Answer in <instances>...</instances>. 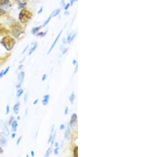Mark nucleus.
Returning <instances> with one entry per match:
<instances>
[{
	"label": "nucleus",
	"mask_w": 159,
	"mask_h": 157,
	"mask_svg": "<svg viewBox=\"0 0 159 157\" xmlns=\"http://www.w3.org/2000/svg\"><path fill=\"white\" fill-rule=\"evenodd\" d=\"M1 43L7 50H11L15 44V41L9 37H6L1 40Z\"/></svg>",
	"instance_id": "nucleus-1"
},
{
	"label": "nucleus",
	"mask_w": 159,
	"mask_h": 157,
	"mask_svg": "<svg viewBox=\"0 0 159 157\" xmlns=\"http://www.w3.org/2000/svg\"><path fill=\"white\" fill-rule=\"evenodd\" d=\"M61 33H60L59 35H58V36H57V37L56 38V39H55V41H54V43H53V44H52V47H51V48L49 49V51L48 52V53H47V54H49L51 51H52V49H53V48L54 47V46H55V44H56V43H57V41H58V39H59V36H60V35H61Z\"/></svg>",
	"instance_id": "nucleus-10"
},
{
	"label": "nucleus",
	"mask_w": 159,
	"mask_h": 157,
	"mask_svg": "<svg viewBox=\"0 0 159 157\" xmlns=\"http://www.w3.org/2000/svg\"><path fill=\"white\" fill-rule=\"evenodd\" d=\"M11 6V3L9 0H0V6L3 7H8Z\"/></svg>",
	"instance_id": "nucleus-5"
},
{
	"label": "nucleus",
	"mask_w": 159,
	"mask_h": 157,
	"mask_svg": "<svg viewBox=\"0 0 159 157\" xmlns=\"http://www.w3.org/2000/svg\"><path fill=\"white\" fill-rule=\"evenodd\" d=\"M23 89L22 88H19V89H18L17 92V97H20L22 95V94L23 93Z\"/></svg>",
	"instance_id": "nucleus-14"
},
{
	"label": "nucleus",
	"mask_w": 159,
	"mask_h": 157,
	"mask_svg": "<svg viewBox=\"0 0 159 157\" xmlns=\"http://www.w3.org/2000/svg\"><path fill=\"white\" fill-rule=\"evenodd\" d=\"M4 152V150H3V149L1 148V147H0V154H3Z\"/></svg>",
	"instance_id": "nucleus-35"
},
{
	"label": "nucleus",
	"mask_w": 159,
	"mask_h": 157,
	"mask_svg": "<svg viewBox=\"0 0 159 157\" xmlns=\"http://www.w3.org/2000/svg\"><path fill=\"white\" fill-rule=\"evenodd\" d=\"M70 134V129H69V123L68 124V127L65 132V134H64V138L65 139H67L69 136Z\"/></svg>",
	"instance_id": "nucleus-12"
},
{
	"label": "nucleus",
	"mask_w": 159,
	"mask_h": 157,
	"mask_svg": "<svg viewBox=\"0 0 159 157\" xmlns=\"http://www.w3.org/2000/svg\"><path fill=\"white\" fill-rule=\"evenodd\" d=\"M0 127L2 129L3 134L6 137H9L10 134L9 130L3 120H0Z\"/></svg>",
	"instance_id": "nucleus-3"
},
{
	"label": "nucleus",
	"mask_w": 159,
	"mask_h": 157,
	"mask_svg": "<svg viewBox=\"0 0 159 157\" xmlns=\"http://www.w3.org/2000/svg\"><path fill=\"white\" fill-rule=\"evenodd\" d=\"M64 128H65V125H64V124H61L60 127H59V129H60L61 130H63L64 129Z\"/></svg>",
	"instance_id": "nucleus-31"
},
{
	"label": "nucleus",
	"mask_w": 159,
	"mask_h": 157,
	"mask_svg": "<svg viewBox=\"0 0 159 157\" xmlns=\"http://www.w3.org/2000/svg\"><path fill=\"white\" fill-rule=\"evenodd\" d=\"M77 69H78V64H76L75 68V70H74V73H76L77 72Z\"/></svg>",
	"instance_id": "nucleus-32"
},
{
	"label": "nucleus",
	"mask_w": 159,
	"mask_h": 157,
	"mask_svg": "<svg viewBox=\"0 0 159 157\" xmlns=\"http://www.w3.org/2000/svg\"><path fill=\"white\" fill-rule=\"evenodd\" d=\"M58 142H55V147H58Z\"/></svg>",
	"instance_id": "nucleus-40"
},
{
	"label": "nucleus",
	"mask_w": 159,
	"mask_h": 157,
	"mask_svg": "<svg viewBox=\"0 0 159 157\" xmlns=\"http://www.w3.org/2000/svg\"><path fill=\"white\" fill-rule=\"evenodd\" d=\"M25 73L24 72H20L18 75V80L19 81V83H22L23 82L24 79H25Z\"/></svg>",
	"instance_id": "nucleus-7"
},
{
	"label": "nucleus",
	"mask_w": 159,
	"mask_h": 157,
	"mask_svg": "<svg viewBox=\"0 0 159 157\" xmlns=\"http://www.w3.org/2000/svg\"><path fill=\"white\" fill-rule=\"evenodd\" d=\"M53 133H51V134H50L49 137V138H48V143H51V141L52 139V137H53Z\"/></svg>",
	"instance_id": "nucleus-24"
},
{
	"label": "nucleus",
	"mask_w": 159,
	"mask_h": 157,
	"mask_svg": "<svg viewBox=\"0 0 159 157\" xmlns=\"http://www.w3.org/2000/svg\"><path fill=\"white\" fill-rule=\"evenodd\" d=\"M58 150H59L58 147H56V148L54 150V153L55 155H57L58 154Z\"/></svg>",
	"instance_id": "nucleus-18"
},
{
	"label": "nucleus",
	"mask_w": 159,
	"mask_h": 157,
	"mask_svg": "<svg viewBox=\"0 0 159 157\" xmlns=\"http://www.w3.org/2000/svg\"><path fill=\"white\" fill-rule=\"evenodd\" d=\"M10 68V66H7L6 68V69L4 70H3V75H5L8 73V72H9Z\"/></svg>",
	"instance_id": "nucleus-20"
},
{
	"label": "nucleus",
	"mask_w": 159,
	"mask_h": 157,
	"mask_svg": "<svg viewBox=\"0 0 159 157\" xmlns=\"http://www.w3.org/2000/svg\"><path fill=\"white\" fill-rule=\"evenodd\" d=\"M37 45H38V44H37V43H35L34 44V46H33V48H32L31 49V50H30V51H29V55H30L31 54L33 53L35 51V50L36 49L37 47Z\"/></svg>",
	"instance_id": "nucleus-13"
},
{
	"label": "nucleus",
	"mask_w": 159,
	"mask_h": 157,
	"mask_svg": "<svg viewBox=\"0 0 159 157\" xmlns=\"http://www.w3.org/2000/svg\"><path fill=\"white\" fill-rule=\"evenodd\" d=\"M77 152H78V147H75L73 149V155L74 156H77L78 155Z\"/></svg>",
	"instance_id": "nucleus-15"
},
{
	"label": "nucleus",
	"mask_w": 159,
	"mask_h": 157,
	"mask_svg": "<svg viewBox=\"0 0 159 157\" xmlns=\"http://www.w3.org/2000/svg\"><path fill=\"white\" fill-rule=\"evenodd\" d=\"M26 156H27V157H29V154H26Z\"/></svg>",
	"instance_id": "nucleus-44"
},
{
	"label": "nucleus",
	"mask_w": 159,
	"mask_h": 157,
	"mask_svg": "<svg viewBox=\"0 0 159 157\" xmlns=\"http://www.w3.org/2000/svg\"><path fill=\"white\" fill-rule=\"evenodd\" d=\"M38 101H39V99H36V100H34V102H33V104L34 105H36V104H37V103L38 102Z\"/></svg>",
	"instance_id": "nucleus-34"
},
{
	"label": "nucleus",
	"mask_w": 159,
	"mask_h": 157,
	"mask_svg": "<svg viewBox=\"0 0 159 157\" xmlns=\"http://www.w3.org/2000/svg\"><path fill=\"white\" fill-rule=\"evenodd\" d=\"M20 103L19 102H17L15 104V105L13 106V111L15 114H18L19 112V108H20Z\"/></svg>",
	"instance_id": "nucleus-8"
},
{
	"label": "nucleus",
	"mask_w": 159,
	"mask_h": 157,
	"mask_svg": "<svg viewBox=\"0 0 159 157\" xmlns=\"http://www.w3.org/2000/svg\"><path fill=\"white\" fill-rule=\"evenodd\" d=\"M4 136V135L0 136V144L2 147H5L7 144V140Z\"/></svg>",
	"instance_id": "nucleus-6"
},
{
	"label": "nucleus",
	"mask_w": 159,
	"mask_h": 157,
	"mask_svg": "<svg viewBox=\"0 0 159 157\" xmlns=\"http://www.w3.org/2000/svg\"><path fill=\"white\" fill-rule=\"evenodd\" d=\"M55 135H56V133L54 132V133L53 135V137H52V140L51 141V147L53 146V143H54V140H55Z\"/></svg>",
	"instance_id": "nucleus-19"
},
{
	"label": "nucleus",
	"mask_w": 159,
	"mask_h": 157,
	"mask_svg": "<svg viewBox=\"0 0 159 157\" xmlns=\"http://www.w3.org/2000/svg\"><path fill=\"white\" fill-rule=\"evenodd\" d=\"M31 156H35V152L33 150L31 151Z\"/></svg>",
	"instance_id": "nucleus-37"
},
{
	"label": "nucleus",
	"mask_w": 159,
	"mask_h": 157,
	"mask_svg": "<svg viewBox=\"0 0 159 157\" xmlns=\"http://www.w3.org/2000/svg\"><path fill=\"white\" fill-rule=\"evenodd\" d=\"M21 139H22V136H20V137L19 138V139L17 140V145H18L19 144V143H20V141H21Z\"/></svg>",
	"instance_id": "nucleus-28"
},
{
	"label": "nucleus",
	"mask_w": 159,
	"mask_h": 157,
	"mask_svg": "<svg viewBox=\"0 0 159 157\" xmlns=\"http://www.w3.org/2000/svg\"><path fill=\"white\" fill-rule=\"evenodd\" d=\"M47 75L46 74H44L43 75V76H42V81H43V82H44V81H45L46 80V78H47Z\"/></svg>",
	"instance_id": "nucleus-26"
},
{
	"label": "nucleus",
	"mask_w": 159,
	"mask_h": 157,
	"mask_svg": "<svg viewBox=\"0 0 159 157\" xmlns=\"http://www.w3.org/2000/svg\"><path fill=\"white\" fill-rule=\"evenodd\" d=\"M28 93H26L25 94V96H24L23 100H24V102H26L27 101V99H28Z\"/></svg>",
	"instance_id": "nucleus-23"
},
{
	"label": "nucleus",
	"mask_w": 159,
	"mask_h": 157,
	"mask_svg": "<svg viewBox=\"0 0 159 157\" xmlns=\"http://www.w3.org/2000/svg\"><path fill=\"white\" fill-rule=\"evenodd\" d=\"M11 127H12V130L13 132H16L17 130V127H18V122L17 120H14L12 124H11Z\"/></svg>",
	"instance_id": "nucleus-9"
},
{
	"label": "nucleus",
	"mask_w": 159,
	"mask_h": 157,
	"mask_svg": "<svg viewBox=\"0 0 159 157\" xmlns=\"http://www.w3.org/2000/svg\"><path fill=\"white\" fill-rule=\"evenodd\" d=\"M51 151H52V149H51V148H49L48 149H47V150L46 151V152L45 153V156H48L50 154H51Z\"/></svg>",
	"instance_id": "nucleus-16"
},
{
	"label": "nucleus",
	"mask_w": 159,
	"mask_h": 157,
	"mask_svg": "<svg viewBox=\"0 0 159 157\" xmlns=\"http://www.w3.org/2000/svg\"><path fill=\"white\" fill-rule=\"evenodd\" d=\"M75 98V94H74V92L73 91L72 93H71L70 96L69 97V100L72 104H73V102H74Z\"/></svg>",
	"instance_id": "nucleus-11"
},
{
	"label": "nucleus",
	"mask_w": 159,
	"mask_h": 157,
	"mask_svg": "<svg viewBox=\"0 0 159 157\" xmlns=\"http://www.w3.org/2000/svg\"><path fill=\"white\" fill-rule=\"evenodd\" d=\"M31 14L30 12L27 10H22L19 14V19L23 23H26L31 18Z\"/></svg>",
	"instance_id": "nucleus-2"
},
{
	"label": "nucleus",
	"mask_w": 159,
	"mask_h": 157,
	"mask_svg": "<svg viewBox=\"0 0 159 157\" xmlns=\"http://www.w3.org/2000/svg\"><path fill=\"white\" fill-rule=\"evenodd\" d=\"M43 98H44V99H49V98H50V96H49V95H48V94H47V95H45L44 96Z\"/></svg>",
	"instance_id": "nucleus-29"
},
{
	"label": "nucleus",
	"mask_w": 159,
	"mask_h": 157,
	"mask_svg": "<svg viewBox=\"0 0 159 157\" xmlns=\"http://www.w3.org/2000/svg\"><path fill=\"white\" fill-rule=\"evenodd\" d=\"M17 119L18 120H20V116H18V117H17Z\"/></svg>",
	"instance_id": "nucleus-43"
},
{
	"label": "nucleus",
	"mask_w": 159,
	"mask_h": 157,
	"mask_svg": "<svg viewBox=\"0 0 159 157\" xmlns=\"http://www.w3.org/2000/svg\"><path fill=\"white\" fill-rule=\"evenodd\" d=\"M28 48V47L27 46V47H26V48L25 49V50H24V51H23V52H22V53H25V51H26V50L27 49V48Z\"/></svg>",
	"instance_id": "nucleus-42"
},
{
	"label": "nucleus",
	"mask_w": 159,
	"mask_h": 157,
	"mask_svg": "<svg viewBox=\"0 0 159 157\" xmlns=\"http://www.w3.org/2000/svg\"><path fill=\"white\" fill-rule=\"evenodd\" d=\"M10 112V107L9 105H7L6 107V114H8Z\"/></svg>",
	"instance_id": "nucleus-22"
},
{
	"label": "nucleus",
	"mask_w": 159,
	"mask_h": 157,
	"mask_svg": "<svg viewBox=\"0 0 159 157\" xmlns=\"http://www.w3.org/2000/svg\"><path fill=\"white\" fill-rule=\"evenodd\" d=\"M23 65H20L19 66V70H21L22 68V67H23Z\"/></svg>",
	"instance_id": "nucleus-39"
},
{
	"label": "nucleus",
	"mask_w": 159,
	"mask_h": 157,
	"mask_svg": "<svg viewBox=\"0 0 159 157\" xmlns=\"http://www.w3.org/2000/svg\"><path fill=\"white\" fill-rule=\"evenodd\" d=\"M68 113V107L67 106H66L65 108V110H64V114L65 115H67Z\"/></svg>",
	"instance_id": "nucleus-30"
},
{
	"label": "nucleus",
	"mask_w": 159,
	"mask_h": 157,
	"mask_svg": "<svg viewBox=\"0 0 159 157\" xmlns=\"http://www.w3.org/2000/svg\"><path fill=\"white\" fill-rule=\"evenodd\" d=\"M14 117L13 116H11L10 119V120H9V124L10 125H11L12 122L14 120Z\"/></svg>",
	"instance_id": "nucleus-21"
},
{
	"label": "nucleus",
	"mask_w": 159,
	"mask_h": 157,
	"mask_svg": "<svg viewBox=\"0 0 159 157\" xmlns=\"http://www.w3.org/2000/svg\"><path fill=\"white\" fill-rule=\"evenodd\" d=\"M15 136H16L15 133H13L12 134H11V138H12V139H14V138L15 137Z\"/></svg>",
	"instance_id": "nucleus-38"
},
{
	"label": "nucleus",
	"mask_w": 159,
	"mask_h": 157,
	"mask_svg": "<svg viewBox=\"0 0 159 157\" xmlns=\"http://www.w3.org/2000/svg\"><path fill=\"white\" fill-rule=\"evenodd\" d=\"M77 119V116L76 113H73L71 117V120H70V122L69 123V127H72L74 124L75 123V122H76Z\"/></svg>",
	"instance_id": "nucleus-4"
},
{
	"label": "nucleus",
	"mask_w": 159,
	"mask_h": 157,
	"mask_svg": "<svg viewBox=\"0 0 159 157\" xmlns=\"http://www.w3.org/2000/svg\"><path fill=\"white\" fill-rule=\"evenodd\" d=\"M40 29V28L39 27H38V28H35V29H33V30H32V33H36L37 31L39 30V29Z\"/></svg>",
	"instance_id": "nucleus-25"
},
{
	"label": "nucleus",
	"mask_w": 159,
	"mask_h": 157,
	"mask_svg": "<svg viewBox=\"0 0 159 157\" xmlns=\"http://www.w3.org/2000/svg\"><path fill=\"white\" fill-rule=\"evenodd\" d=\"M48 101H49V99H43V100L42 102V104H43V105L46 106V105H47L48 104Z\"/></svg>",
	"instance_id": "nucleus-17"
},
{
	"label": "nucleus",
	"mask_w": 159,
	"mask_h": 157,
	"mask_svg": "<svg viewBox=\"0 0 159 157\" xmlns=\"http://www.w3.org/2000/svg\"><path fill=\"white\" fill-rule=\"evenodd\" d=\"M21 86H22V83H18L17 85H16V88H18V89H19V88H20V87H21Z\"/></svg>",
	"instance_id": "nucleus-27"
},
{
	"label": "nucleus",
	"mask_w": 159,
	"mask_h": 157,
	"mask_svg": "<svg viewBox=\"0 0 159 157\" xmlns=\"http://www.w3.org/2000/svg\"><path fill=\"white\" fill-rule=\"evenodd\" d=\"M5 13V12L3 10L0 9V15H2V14H4Z\"/></svg>",
	"instance_id": "nucleus-33"
},
{
	"label": "nucleus",
	"mask_w": 159,
	"mask_h": 157,
	"mask_svg": "<svg viewBox=\"0 0 159 157\" xmlns=\"http://www.w3.org/2000/svg\"><path fill=\"white\" fill-rule=\"evenodd\" d=\"M3 76V70H2V71L0 72V78H1Z\"/></svg>",
	"instance_id": "nucleus-36"
},
{
	"label": "nucleus",
	"mask_w": 159,
	"mask_h": 157,
	"mask_svg": "<svg viewBox=\"0 0 159 157\" xmlns=\"http://www.w3.org/2000/svg\"><path fill=\"white\" fill-rule=\"evenodd\" d=\"M77 63H76V61L75 60H74L73 61V65H76Z\"/></svg>",
	"instance_id": "nucleus-41"
}]
</instances>
